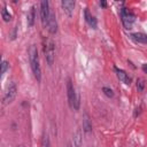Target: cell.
I'll return each instance as SVG.
<instances>
[{"label": "cell", "instance_id": "1", "mask_svg": "<svg viewBox=\"0 0 147 147\" xmlns=\"http://www.w3.org/2000/svg\"><path fill=\"white\" fill-rule=\"evenodd\" d=\"M29 61L32 69V72L37 79V82L41 80V68L39 63V56H38V49L34 45H31L29 48Z\"/></svg>", "mask_w": 147, "mask_h": 147}, {"label": "cell", "instance_id": "2", "mask_svg": "<svg viewBox=\"0 0 147 147\" xmlns=\"http://www.w3.org/2000/svg\"><path fill=\"white\" fill-rule=\"evenodd\" d=\"M67 93H68V100H69V106L75 109L78 110L79 109V94L76 92L71 79L69 78L67 82Z\"/></svg>", "mask_w": 147, "mask_h": 147}, {"label": "cell", "instance_id": "3", "mask_svg": "<svg viewBox=\"0 0 147 147\" xmlns=\"http://www.w3.org/2000/svg\"><path fill=\"white\" fill-rule=\"evenodd\" d=\"M44 53H45V57H46L48 65H52L54 62V56H55V49H54L53 41L51 40L46 41V44L44 45Z\"/></svg>", "mask_w": 147, "mask_h": 147}, {"label": "cell", "instance_id": "4", "mask_svg": "<svg viewBox=\"0 0 147 147\" xmlns=\"http://www.w3.org/2000/svg\"><path fill=\"white\" fill-rule=\"evenodd\" d=\"M51 10H49V3L47 0H44L40 2V20H41V24L44 28L47 26V22H48V17H49Z\"/></svg>", "mask_w": 147, "mask_h": 147}, {"label": "cell", "instance_id": "5", "mask_svg": "<svg viewBox=\"0 0 147 147\" xmlns=\"http://www.w3.org/2000/svg\"><path fill=\"white\" fill-rule=\"evenodd\" d=\"M16 93H17L16 84H15V83H11V84L8 86L7 92H6L5 96H3V100H2V101H3V105H8V103L13 102V100H14L15 96H16Z\"/></svg>", "mask_w": 147, "mask_h": 147}, {"label": "cell", "instance_id": "6", "mask_svg": "<svg viewBox=\"0 0 147 147\" xmlns=\"http://www.w3.org/2000/svg\"><path fill=\"white\" fill-rule=\"evenodd\" d=\"M121 15H122V21H123L124 26L126 29H131V25L134 22V15L130 13L129 10H126V8H123L121 10Z\"/></svg>", "mask_w": 147, "mask_h": 147}, {"label": "cell", "instance_id": "7", "mask_svg": "<svg viewBox=\"0 0 147 147\" xmlns=\"http://www.w3.org/2000/svg\"><path fill=\"white\" fill-rule=\"evenodd\" d=\"M47 29L51 33H56L57 31V22H56V17H55V14L51 11L49 14V17H48V22H47Z\"/></svg>", "mask_w": 147, "mask_h": 147}, {"label": "cell", "instance_id": "8", "mask_svg": "<svg viewBox=\"0 0 147 147\" xmlns=\"http://www.w3.org/2000/svg\"><path fill=\"white\" fill-rule=\"evenodd\" d=\"M61 5H62V8H63L64 13L68 16H71L72 15V11H74V8H75V1H71V0H62Z\"/></svg>", "mask_w": 147, "mask_h": 147}, {"label": "cell", "instance_id": "9", "mask_svg": "<svg viewBox=\"0 0 147 147\" xmlns=\"http://www.w3.org/2000/svg\"><path fill=\"white\" fill-rule=\"evenodd\" d=\"M115 71H116V75H117V78L121 80V82H123L124 84H126V85H129L130 83H131V78L127 76V74L124 71V70H122V69H117V68H115Z\"/></svg>", "mask_w": 147, "mask_h": 147}, {"label": "cell", "instance_id": "10", "mask_svg": "<svg viewBox=\"0 0 147 147\" xmlns=\"http://www.w3.org/2000/svg\"><path fill=\"white\" fill-rule=\"evenodd\" d=\"M130 37H131V39L134 40L136 42H139V44H146V42H147V36H146L145 33L134 32V33H131Z\"/></svg>", "mask_w": 147, "mask_h": 147}, {"label": "cell", "instance_id": "11", "mask_svg": "<svg viewBox=\"0 0 147 147\" xmlns=\"http://www.w3.org/2000/svg\"><path fill=\"white\" fill-rule=\"evenodd\" d=\"M84 15H85V21L88 23V25H90L91 28L95 29V28H96V18L90 14V10H88L87 8L85 9V11H84Z\"/></svg>", "mask_w": 147, "mask_h": 147}, {"label": "cell", "instance_id": "12", "mask_svg": "<svg viewBox=\"0 0 147 147\" xmlns=\"http://www.w3.org/2000/svg\"><path fill=\"white\" fill-rule=\"evenodd\" d=\"M83 130L86 133H88V132L92 131V123H91L90 117H88V115L86 113L84 114V117H83Z\"/></svg>", "mask_w": 147, "mask_h": 147}, {"label": "cell", "instance_id": "13", "mask_svg": "<svg viewBox=\"0 0 147 147\" xmlns=\"http://www.w3.org/2000/svg\"><path fill=\"white\" fill-rule=\"evenodd\" d=\"M34 17H36V14H34V7H31L30 10H29V13H28V16H26L29 26H32V25L34 24Z\"/></svg>", "mask_w": 147, "mask_h": 147}, {"label": "cell", "instance_id": "14", "mask_svg": "<svg viewBox=\"0 0 147 147\" xmlns=\"http://www.w3.org/2000/svg\"><path fill=\"white\" fill-rule=\"evenodd\" d=\"M82 140H83V138H82V132L78 130V131L75 133V136H74V142H75V146H76V147H80V145H82Z\"/></svg>", "mask_w": 147, "mask_h": 147}, {"label": "cell", "instance_id": "15", "mask_svg": "<svg viewBox=\"0 0 147 147\" xmlns=\"http://www.w3.org/2000/svg\"><path fill=\"white\" fill-rule=\"evenodd\" d=\"M1 15H2V18H3L5 22H9V21L11 20V15L9 14V11L7 10L6 7H3V8L1 9Z\"/></svg>", "mask_w": 147, "mask_h": 147}, {"label": "cell", "instance_id": "16", "mask_svg": "<svg viewBox=\"0 0 147 147\" xmlns=\"http://www.w3.org/2000/svg\"><path fill=\"white\" fill-rule=\"evenodd\" d=\"M8 67H9V64H8L7 61H1V60H0V76H1L5 71H7Z\"/></svg>", "mask_w": 147, "mask_h": 147}, {"label": "cell", "instance_id": "17", "mask_svg": "<svg viewBox=\"0 0 147 147\" xmlns=\"http://www.w3.org/2000/svg\"><path fill=\"white\" fill-rule=\"evenodd\" d=\"M102 92L105 93V95L106 96H108V98H113L114 96V91L111 90V88H109V87H102Z\"/></svg>", "mask_w": 147, "mask_h": 147}, {"label": "cell", "instance_id": "18", "mask_svg": "<svg viewBox=\"0 0 147 147\" xmlns=\"http://www.w3.org/2000/svg\"><path fill=\"white\" fill-rule=\"evenodd\" d=\"M144 87H145V83L142 79H138L137 80V88L139 92H142L144 91Z\"/></svg>", "mask_w": 147, "mask_h": 147}, {"label": "cell", "instance_id": "19", "mask_svg": "<svg viewBox=\"0 0 147 147\" xmlns=\"http://www.w3.org/2000/svg\"><path fill=\"white\" fill-rule=\"evenodd\" d=\"M42 147H51V142H49V139H48V137H47V136H46V137L44 138Z\"/></svg>", "mask_w": 147, "mask_h": 147}, {"label": "cell", "instance_id": "20", "mask_svg": "<svg viewBox=\"0 0 147 147\" xmlns=\"http://www.w3.org/2000/svg\"><path fill=\"white\" fill-rule=\"evenodd\" d=\"M140 110H141V107H139V108H136V113H134V116L137 117L139 114H140Z\"/></svg>", "mask_w": 147, "mask_h": 147}, {"label": "cell", "instance_id": "21", "mask_svg": "<svg viewBox=\"0 0 147 147\" xmlns=\"http://www.w3.org/2000/svg\"><path fill=\"white\" fill-rule=\"evenodd\" d=\"M100 5H101L102 7H106V6H107V3H106L105 1H101V2H100Z\"/></svg>", "mask_w": 147, "mask_h": 147}, {"label": "cell", "instance_id": "22", "mask_svg": "<svg viewBox=\"0 0 147 147\" xmlns=\"http://www.w3.org/2000/svg\"><path fill=\"white\" fill-rule=\"evenodd\" d=\"M142 70L146 72V64H144V65H142Z\"/></svg>", "mask_w": 147, "mask_h": 147}, {"label": "cell", "instance_id": "23", "mask_svg": "<svg viewBox=\"0 0 147 147\" xmlns=\"http://www.w3.org/2000/svg\"><path fill=\"white\" fill-rule=\"evenodd\" d=\"M67 147H72V146H71V144H68V145H67Z\"/></svg>", "mask_w": 147, "mask_h": 147}, {"label": "cell", "instance_id": "24", "mask_svg": "<svg viewBox=\"0 0 147 147\" xmlns=\"http://www.w3.org/2000/svg\"><path fill=\"white\" fill-rule=\"evenodd\" d=\"M21 147H23V146H21Z\"/></svg>", "mask_w": 147, "mask_h": 147}]
</instances>
